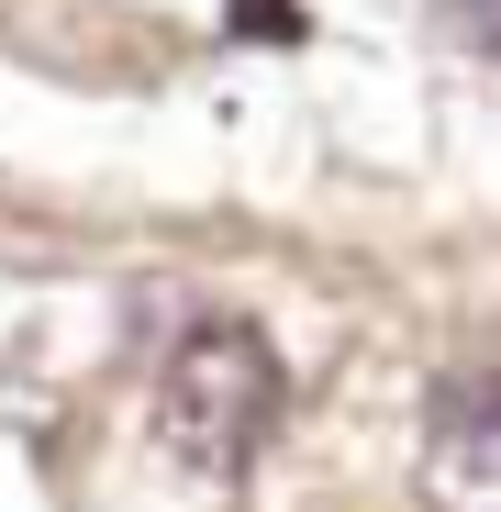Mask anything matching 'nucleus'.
I'll list each match as a JSON object with an SVG mask.
<instances>
[{"label": "nucleus", "mask_w": 501, "mask_h": 512, "mask_svg": "<svg viewBox=\"0 0 501 512\" xmlns=\"http://www.w3.org/2000/svg\"><path fill=\"white\" fill-rule=\"evenodd\" d=\"M279 412H290V368L257 323H201L156 368V435L201 479H245V457L279 435Z\"/></svg>", "instance_id": "1"}, {"label": "nucleus", "mask_w": 501, "mask_h": 512, "mask_svg": "<svg viewBox=\"0 0 501 512\" xmlns=\"http://www.w3.org/2000/svg\"><path fill=\"white\" fill-rule=\"evenodd\" d=\"M435 468H457V479L501 468V379H457L435 401Z\"/></svg>", "instance_id": "2"}, {"label": "nucleus", "mask_w": 501, "mask_h": 512, "mask_svg": "<svg viewBox=\"0 0 501 512\" xmlns=\"http://www.w3.org/2000/svg\"><path fill=\"white\" fill-rule=\"evenodd\" d=\"M223 23H234V45H301V34H312L301 0H234Z\"/></svg>", "instance_id": "3"}, {"label": "nucleus", "mask_w": 501, "mask_h": 512, "mask_svg": "<svg viewBox=\"0 0 501 512\" xmlns=\"http://www.w3.org/2000/svg\"><path fill=\"white\" fill-rule=\"evenodd\" d=\"M435 12H446V34H457V45L501 56V0H435Z\"/></svg>", "instance_id": "4"}]
</instances>
